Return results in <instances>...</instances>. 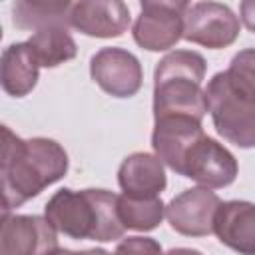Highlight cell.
<instances>
[{"instance_id":"cell-9","label":"cell","mask_w":255,"mask_h":255,"mask_svg":"<svg viewBox=\"0 0 255 255\" xmlns=\"http://www.w3.org/2000/svg\"><path fill=\"white\" fill-rule=\"evenodd\" d=\"M181 175L197 181L207 189H217L235 181L237 161L227 147L203 135L189 147Z\"/></svg>"},{"instance_id":"cell-14","label":"cell","mask_w":255,"mask_h":255,"mask_svg":"<svg viewBox=\"0 0 255 255\" xmlns=\"http://www.w3.org/2000/svg\"><path fill=\"white\" fill-rule=\"evenodd\" d=\"M118 181L120 187L124 189V195L137 199L157 197L167 183L161 159L145 151L131 153L122 161L118 171Z\"/></svg>"},{"instance_id":"cell-2","label":"cell","mask_w":255,"mask_h":255,"mask_svg":"<svg viewBox=\"0 0 255 255\" xmlns=\"http://www.w3.org/2000/svg\"><path fill=\"white\" fill-rule=\"evenodd\" d=\"M46 219L72 239L116 241L126 231L118 213V195L108 189H60L46 203Z\"/></svg>"},{"instance_id":"cell-18","label":"cell","mask_w":255,"mask_h":255,"mask_svg":"<svg viewBox=\"0 0 255 255\" xmlns=\"http://www.w3.org/2000/svg\"><path fill=\"white\" fill-rule=\"evenodd\" d=\"M118 213L126 229L151 231L161 223L165 205L159 197L137 199L129 195H118Z\"/></svg>"},{"instance_id":"cell-21","label":"cell","mask_w":255,"mask_h":255,"mask_svg":"<svg viewBox=\"0 0 255 255\" xmlns=\"http://www.w3.org/2000/svg\"><path fill=\"white\" fill-rule=\"evenodd\" d=\"M239 10H241V20H243V24H245L251 32H255V0H245V2H241Z\"/></svg>"},{"instance_id":"cell-16","label":"cell","mask_w":255,"mask_h":255,"mask_svg":"<svg viewBox=\"0 0 255 255\" xmlns=\"http://www.w3.org/2000/svg\"><path fill=\"white\" fill-rule=\"evenodd\" d=\"M28 46L32 48V54L36 62L44 68H56L72 58H76L78 48L74 38L68 32V26L56 24V26H46L38 32L32 34L28 40Z\"/></svg>"},{"instance_id":"cell-20","label":"cell","mask_w":255,"mask_h":255,"mask_svg":"<svg viewBox=\"0 0 255 255\" xmlns=\"http://www.w3.org/2000/svg\"><path fill=\"white\" fill-rule=\"evenodd\" d=\"M114 255H163L161 245L151 237H128L124 239Z\"/></svg>"},{"instance_id":"cell-22","label":"cell","mask_w":255,"mask_h":255,"mask_svg":"<svg viewBox=\"0 0 255 255\" xmlns=\"http://www.w3.org/2000/svg\"><path fill=\"white\" fill-rule=\"evenodd\" d=\"M56 255H112L104 249H86V251H70V249H60Z\"/></svg>"},{"instance_id":"cell-5","label":"cell","mask_w":255,"mask_h":255,"mask_svg":"<svg viewBox=\"0 0 255 255\" xmlns=\"http://www.w3.org/2000/svg\"><path fill=\"white\" fill-rule=\"evenodd\" d=\"M187 2H141L133 24V40L151 52L173 48L183 38V16Z\"/></svg>"},{"instance_id":"cell-23","label":"cell","mask_w":255,"mask_h":255,"mask_svg":"<svg viewBox=\"0 0 255 255\" xmlns=\"http://www.w3.org/2000/svg\"><path fill=\"white\" fill-rule=\"evenodd\" d=\"M165 255H203V253H199L197 249H187V247H177V249H171V251H167Z\"/></svg>"},{"instance_id":"cell-3","label":"cell","mask_w":255,"mask_h":255,"mask_svg":"<svg viewBox=\"0 0 255 255\" xmlns=\"http://www.w3.org/2000/svg\"><path fill=\"white\" fill-rule=\"evenodd\" d=\"M205 60L191 50H175L163 56L153 72V118L183 116L201 122L207 112Z\"/></svg>"},{"instance_id":"cell-10","label":"cell","mask_w":255,"mask_h":255,"mask_svg":"<svg viewBox=\"0 0 255 255\" xmlns=\"http://www.w3.org/2000/svg\"><path fill=\"white\" fill-rule=\"evenodd\" d=\"M219 205L221 201L213 191L207 187H193L169 201L165 207V217L171 229L177 233L187 237H203L213 233V221Z\"/></svg>"},{"instance_id":"cell-8","label":"cell","mask_w":255,"mask_h":255,"mask_svg":"<svg viewBox=\"0 0 255 255\" xmlns=\"http://www.w3.org/2000/svg\"><path fill=\"white\" fill-rule=\"evenodd\" d=\"M92 80L114 98H131L139 92L143 72L139 60L122 48H102L90 60Z\"/></svg>"},{"instance_id":"cell-1","label":"cell","mask_w":255,"mask_h":255,"mask_svg":"<svg viewBox=\"0 0 255 255\" xmlns=\"http://www.w3.org/2000/svg\"><path fill=\"white\" fill-rule=\"evenodd\" d=\"M68 171V153L48 137L22 139L2 126V211L8 213L36 197Z\"/></svg>"},{"instance_id":"cell-13","label":"cell","mask_w":255,"mask_h":255,"mask_svg":"<svg viewBox=\"0 0 255 255\" xmlns=\"http://www.w3.org/2000/svg\"><path fill=\"white\" fill-rule=\"evenodd\" d=\"M213 233L239 255H255V203L225 201L217 207Z\"/></svg>"},{"instance_id":"cell-19","label":"cell","mask_w":255,"mask_h":255,"mask_svg":"<svg viewBox=\"0 0 255 255\" xmlns=\"http://www.w3.org/2000/svg\"><path fill=\"white\" fill-rule=\"evenodd\" d=\"M225 76L237 94L255 100V48H247L235 54Z\"/></svg>"},{"instance_id":"cell-12","label":"cell","mask_w":255,"mask_h":255,"mask_svg":"<svg viewBox=\"0 0 255 255\" xmlns=\"http://www.w3.org/2000/svg\"><path fill=\"white\" fill-rule=\"evenodd\" d=\"M70 26L94 38H118L129 26V8L120 0L74 2L70 8Z\"/></svg>"},{"instance_id":"cell-15","label":"cell","mask_w":255,"mask_h":255,"mask_svg":"<svg viewBox=\"0 0 255 255\" xmlns=\"http://www.w3.org/2000/svg\"><path fill=\"white\" fill-rule=\"evenodd\" d=\"M38 70L40 64L36 62L28 42H18L8 46L2 52V62H0V80L4 92L14 98L28 96L38 82Z\"/></svg>"},{"instance_id":"cell-11","label":"cell","mask_w":255,"mask_h":255,"mask_svg":"<svg viewBox=\"0 0 255 255\" xmlns=\"http://www.w3.org/2000/svg\"><path fill=\"white\" fill-rule=\"evenodd\" d=\"M203 135L205 133L201 129V122L183 116H167L155 120L151 145L155 149V155L169 169L181 175L189 147Z\"/></svg>"},{"instance_id":"cell-6","label":"cell","mask_w":255,"mask_h":255,"mask_svg":"<svg viewBox=\"0 0 255 255\" xmlns=\"http://www.w3.org/2000/svg\"><path fill=\"white\" fill-rule=\"evenodd\" d=\"M239 36V18L219 2L189 4L183 16V38L187 42L219 50L231 46Z\"/></svg>"},{"instance_id":"cell-4","label":"cell","mask_w":255,"mask_h":255,"mask_svg":"<svg viewBox=\"0 0 255 255\" xmlns=\"http://www.w3.org/2000/svg\"><path fill=\"white\" fill-rule=\"evenodd\" d=\"M205 100L213 126L223 139L237 147H255V100L237 94L225 72L209 80Z\"/></svg>"},{"instance_id":"cell-7","label":"cell","mask_w":255,"mask_h":255,"mask_svg":"<svg viewBox=\"0 0 255 255\" xmlns=\"http://www.w3.org/2000/svg\"><path fill=\"white\" fill-rule=\"evenodd\" d=\"M58 235L52 223L38 215H2L0 255H56Z\"/></svg>"},{"instance_id":"cell-17","label":"cell","mask_w":255,"mask_h":255,"mask_svg":"<svg viewBox=\"0 0 255 255\" xmlns=\"http://www.w3.org/2000/svg\"><path fill=\"white\" fill-rule=\"evenodd\" d=\"M70 2H30L20 0L12 6V22L20 30H42L46 26L70 24Z\"/></svg>"}]
</instances>
